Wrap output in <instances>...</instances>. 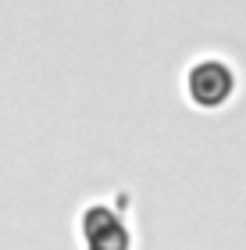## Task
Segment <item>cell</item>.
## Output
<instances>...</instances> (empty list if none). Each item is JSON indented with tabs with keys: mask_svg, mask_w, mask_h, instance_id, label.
<instances>
[{
	"mask_svg": "<svg viewBox=\"0 0 246 250\" xmlns=\"http://www.w3.org/2000/svg\"><path fill=\"white\" fill-rule=\"evenodd\" d=\"M186 100L200 111H218L236 97V72L221 58H200L186 72Z\"/></svg>",
	"mask_w": 246,
	"mask_h": 250,
	"instance_id": "obj_1",
	"label": "cell"
},
{
	"mask_svg": "<svg viewBox=\"0 0 246 250\" xmlns=\"http://www.w3.org/2000/svg\"><path fill=\"white\" fill-rule=\"evenodd\" d=\"M79 243L82 250H132V232L107 204H86L79 214Z\"/></svg>",
	"mask_w": 246,
	"mask_h": 250,
	"instance_id": "obj_2",
	"label": "cell"
}]
</instances>
